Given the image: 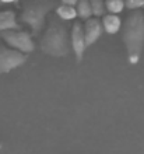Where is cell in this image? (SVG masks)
<instances>
[{"mask_svg":"<svg viewBox=\"0 0 144 154\" xmlns=\"http://www.w3.org/2000/svg\"><path fill=\"white\" fill-rule=\"evenodd\" d=\"M20 24L17 21V16L13 10L0 11V34L10 29H20Z\"/></svg>","mask_w":144,"mask_h":154,"instance_id":"cell-8","label":"cell"},{"mask_svg":"<svg viewBox=\"0 0 144 154\" xmlns=\"http://www.w3.org/2000/svg\"><path fill=\"white\" fill-rule=\"evenodd\" d=\"M55 14H56L59 18H62L63 21H67V23L69 21H74L77 17H78L76 7H73V6H67V4H62V3L56 7Z\"/></svg>","mask_w":144,"mask_h":154,"instance_id":"cell-10","label":"cell"},{"mask_svg":"<svg viewBox=\"0 0 144 154\" xmlns=\"http://www.w3.org/2000/svg\"><path fill=\"white\" fill-rule=\"evenodd\" d=\"M122 37L130 65L139 63L144 49V11H130L122 27Z\"/></svg>","mask_w":144,"mask_h":154,"instance_id":"cell-2","label":"cell"},{"mask_svg":"<svg viewBox=\"0 0 144 154\" xmlns=\"http://www.w3.org/2000/svg\"><path fill=\"white\" fill-rule=\"evenodd\" d=\"M0 4H2V2H0Z\"/></svg>","mask_w":144,"mask_h":154,"instance_id":"cell-17","label":"cell"},{"mask_svg":"<svg viewBox=\"0 0 144 154\" xmlns=\"http://www.w3.org/2000/svg\"><path fill=\"white\" fill-rule=\"evenodd\" d=\"M87 41H85V32H84V24L81 21H74L72 24V49L78 63H81L83 56H84Z\"/></svg>","mask_w":144,"mask_h":154,"instance_id":"cell-6","label":"cell"},{"mask_svg":"<svg viewBox=\"0 0 144 154\" xmlns=\"http://www.w3.org/2000/svg\"><path fill=\"white\" fill-rule=\"evenodd\" d=\"M105 2L106 0H90L92 7V13H94V17H104L105 11H106V6H105Z\"/></svg>","mask_w":144,"mask_h":154,"instance_id":"cell-13","label":"cell"},{"mask_svg":"<svg viewBox=\"0 0 144 154\" xmlns=\"http://www.w3.org/2000/svg\"><path fill=\"white\" fill-rule=\"evenodd\" d=\"M124 2H126V8H129L130 11L144 8V0H124Z\"/></svg>","mask_w":144,"mask_h":154,"instance_id":"cell-14","label":"cell"},{"mask_svg":"<svg viewBox=\"0 0 144 154\" xmlns=\"http://www.w3.org/2000/svg\"><path fill=\"white\" fill-rule=\"evenodd\" d=\"M76 8H77L78 18H81L83 21H87V20H90L91 17H94V13H92V7H91L90 0H78Z\"/></svg>","mask_w":144,"mask_h":154,"instance_id":"cell-11","label":"cell"},{"mask_svg":"<svg viewBox=\"0 0 144 154\" xmlns=\"http://www.w3.org/2000/svg\"><path fill=\"white\" fill-rule=\"evenodd\" d=\"M59 6L57 0H24L21 4L20 21L29 27L32 35H39L45 29L52 10Z\"/></svg>","mask_w":144,"mask_h":154,"instance_id":"cell-3","label":"cell"},{"mask_svg":"<svg viewBox=\"0 0 144 154\" xmlns=\"http://www.w3.org/2000/svg\"><path fill=\"white\" fill-rule=\"evenodd\" d=\"M2 3H16V2H18V0H0Z\"/></svg>","mask_w":144,"mask_h":154,"instance_id":"cell-16","label":"cell"},{"mask_svg":"<svg viewBox=\"0 0 144 154\" xmlns=\"http://www.w3.org/2000/svg\"><path fill=\"white\" fill-rule=\"evenodd\" d=\"M62 4H67V6H73V7H76L77 3H78V0H59Z\"/></svg>","mask_w":144,"mask_h":154,"instance_id":"cell-15","label":"cell"},{"mask_svg":"<svg viewBox=\"0 0 144 154\" xmlns=\"http://www.w3.org/2000/svg\"><path fill=\"white\" fill-rule=\"evenodd\" d=\"M0 38L4 44H7L8 46L17 49L23 53H31L35 49V44H34V38L32 34L25 31V29H10V31H4L0 34Z\"/></svg>","mask_w":144,"mask_h":154,"instance_id":"cell-4","label":"cell"},{"mask_svg":"<svg viewBox=\"0 0 144 154\" xmlns=\"http://www.w3.org/2000/svg\"><path fill=\"white\" fill-rule=\"evenodd\" d=\"M84 32H85L87 46H91L92 44H95L98 38L104 32L102 20H100L98 17H91L90 20H87L84 23Z\"/></svg>","mask_w":144,"mask_h":154,"instance_id":"cell-7","label":"cell"},{"mask_svg":"<svg viewBox=\"0 0 144 154\" xmlns=\"http://www.w3.org/2000/svg\"><path fill=\"white\" fill-rule=\"evenodd\" d=\"M105 6H106V11L109 14H119L126 7V2L124 0H106Z\"/></svg>","mask_w":144,"mask_h":154,"instance_id":"cell-12","label":"cell"},{"mask_svg":"<svg viewBox=\"0 0 144 154\" xmlns=\"http://www.w3.org/2000/svg\"><path fill=\"white\" fill-rule=\"evenodd\" d=\"M102 25H104L105 32L111 34V35L119 32L120 29H122V27H123L120 17L118 14H109V13L102 17Z\"/></svg>","mask_w":144,"mask_h":154,"instance_id":"cell-9","label":"cell"},{"mask_svg":"<svg viewBox=\"0 0 144 154\" xmlns=\"http://www.w3.org/2000/svg\"><path fill=\"white\" fill-rule=\"evenodd\" d=\"M0 149H2V146H0Z\"/></svg>","mask_w":144,"mask_h":154,"instance_id":"cell-18","label":"cell"},{"mask_svg":"<svg viewBox=\"0 0 144 154\" xmlns=\"http://www.w3.org/2000/svg\"><path fill=\"white\" fill-rule=\"evenodd\" d=\"M27 62V55L8 46L0 41V74H6L23 66Z\"/></svg>","mask_w":144,"mask_h":154,"instance_id":"cell-5","label":"cell"},{"mask_svg":"<svg viewBox=\"0 0 144 154\" xmlns=\"http://www.w3.org/2000/svg\"><path fill=\"white\" fill-rule=\"evenodd\" d=\"M39 48L49 56H66L72 48V25L56 14H51L41 37Z\"/></svg>","mask_w":144,"mask_h":154,"instance_id":"cell-1","label":"cell"}]
</instances>
